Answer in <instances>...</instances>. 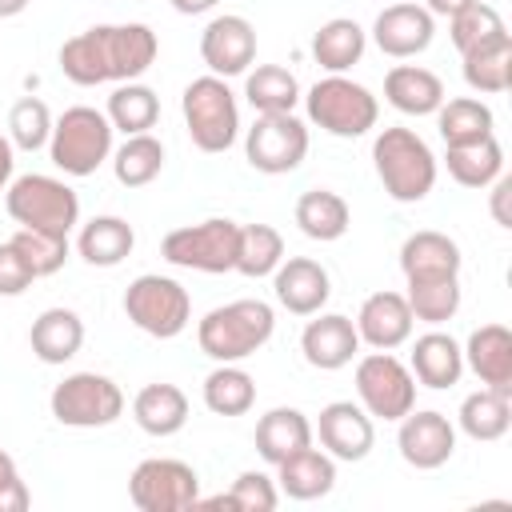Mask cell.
<instances>
[{"instance_id":"cell-1","label":"cell","mask_w":512,"mask_h":512,"mask_svg":"<svg viewBox=\"0 0 512 512\" xmlns=\"http://www.w3.org/2000/svg\"><path fill=\"white\" fill-rule=\"evenodd\" d=\"M156 52H160V40L140 20L96 24L60 44V72L80 88L124 84V80H140L156 64Z\"/></svg>"},{"instance_id":"cell-2","label":"cell","mask_w":512,"mask_h":512,"mask_svg":"<svg viewBox=\"0 0 512 512\" xmlns=\"http://www.w3.org/2000/svg\"><path fill=\"white\" fill-rule=\"evenodd\" d=\"M276 332V312L268 300H228L220 308H212L200 324H196V344L208 360L216 364H240L248 356H256Z\"/></svg>"},{"instance_id":"cell-3","label":"cell","mask_w":512,"mask_h":512,"mask_svg":"<svg viewBox=\"0 0 512 512\" xmlns=\"http://www.w3.org/2000/svg\"><path fill=\"white\" fill-rule=\"evenodd\" d=\"M372 164L396 204H420L436 188V156L412 128H384L372 140Z\"/></svg>"},{"instance_id":"cell-4","label":"cell","mask_w":512,"mask_h":512,"mask_svg":"<svg viewBox=\"0 0 512 512\" xmlns=\"http://www.w3.org/2000/svg\"><path fill=\"white\" fill-rule=\"evenodd\" d=\"M112 124L92 104H72L52 120L48 156L64 176H92L112 156Z\"/></svg>"},{"instance_id":"cell-5","label":"cell","mask_w":512,"mask_h":512,"mask_svg":"<svg viewBox=\"0 0 512 512\" xmlns=\"http://www.w3.org/2000/svg\"><path fill=\"white\" fill-rule=\"evenodd\" d=\"M4 208L20 228H36L52 236H68L80 224V196L60 176H44V172L16 176L4 188Z\"/></svg>"},{"instance_id":"cell-6","label":"cell","mask_w":512,"mask_h":512,"mask_svg":"<svg viewBox=\"0 0 512 512\" xmlns=\"http://www.w3.org/2000/svg\"><path fill=\"white\" fill-rule=\"evenodd\" d=\"M304 112L316 128H324L328 136H340V140H356V136L372 132L380 120L376 96L364 84L348 80L344 72H328L324 80H316L304 96Z\"/></svg>"},{"instance_id":"cell-7","label":"cell","mask_w":512,"mask_h":512,"mask_svg":"<svg viewBox=\"0 0 512 512\" xmlns=\"http://www.w3.org/2000/svg\"><path fill=\"white\" fill-rule=\"evenodd\" d=\"M180 108H184V128L192 136V144L200 152H228L240 136V104H236V92L228 88L224 76H196L184 96H180Z\"/></svg>"},{"instance_id":"cell-8","label":"cell","mask_w":512,"mask_h":512,"mask_svg":"<svg viewBox=\"0 0 512 512\" xmlns=\"http://www.w3.org/2000/svg\"><path fill=\"white\" fill-rule=\"evenodd\" d=\"M236 244H240V224L228 216H208L200 224L172 228L160 244V256L176 268L220 276V272H236Z\"/></svg>"},{"instance_id":"cell-9","label":"cell","mask_w":512,"mask_h":512,"mask_svg":"<svg viewBox=\"0 0 512 512\" xmlns=\"http://www.w3.org/2000/svg\"><path fill=\"white\" fill-rule=\"evenodd\" d=\"M124 316L140 332H148L156 340H172L192 320V296L180 280L160 276V272H144L124 288Z\"/></svg>"},{"instance_id":"cell-10","label":"cell","mask_w":512,"mask_h":512,"mask_svg":"<svg viewBox=\"0 0 512 512\" xmlns=\"http://www.w3.org/2000/svg\"><path fill=\"white\" fill-rule=\"evenodd\" d=\"M48 408L64 428H108L124 416V392L100 372H72L52 388Z\"/></svg>"},{"instance_id":"cell-11","label":"cell","mask_w":512,"mask_h":512,"mask_svg":"<svg viewBox=\"0 0 512 512\" xmlns=\"http://www.w3.org/2000/svg\"><path fill=\"white\" fill-rule=\"evenodd\" d=\"M356 396H360V408L368 416L400 420L416 408V376L392 352L372 348L368 356L356 360Z\"/></svg>"},{"instance_id":"cell-12","label":"cell","mask_w":512,"mask_h":512,"mask_svg":"<svg viewBox=\"0 0 512 512\" xmlns=\"http://www.w3.org/2000/svg\"><path fill=\"white\" fill-rule=\"evenodd\" d=\"M244 156L264 176L296 172L308 156V124L292 112H256V124L244 132Z\"/></svg>"},{"instance_id":"cell-13","label":"cell","mask_w":512,"mask_h":512,"mask_svg":"<svg viewBox=\"0 0 512 512\" xmlns=\"http://www.w3.org/2000/svg\"><path fill=\"white\" fill-rule=\"evenodd\" d=\"M128 500L140 512H184L200 500V476L192 464L172 456L140 460L128 476Z\"/></svg>"},{"instance_id":"cell-14","label":"cell","mask_w":512,"mask_h":512,"mask_svg":"<svg viewBox=\"0 0 512 512\" xmlns=\"http://www.w3.org/2000/svg\"><path fill=\"white\" fill-rule=\"evenodd\" d=\"M400 432H396V448L404 456V464L420 468V472H432V468H444L456 452V428L444 412L436 408H424V412H408L396 420Z\"/></svg>"},{"instance_id":"cell-15","label":"cell","mask_w":512,"mask_h":512,"mask_svg":"<svg viewBox=\"0 0 512 512\" xmlns=\"http://www.w3.org/2000/svg\"><path fill=\"white\" fill-rule=\"evenodd\" d=\"M200 60L208 64L212 76L224 80L248 72V64L256 60V28L236 12L212 16L200 32Z\"/></svg>"},{"instance_id":"cell-16","label":"cell","mask_w":512,"mask_h":512,"mask_svg":"<svg viewBox=\"0 0 512 512\" xmlns=\"http://www.w3.org/2000/svg\"><path fill=\"white\" fill-rule=\"evenodd\" d=\"M320 436V448L332 456V460H344V464H356L372 452L376 444V424L372 416L352 404V400H332L320 408V420L312 428Z\"/></svg>"},{"instance_id":"cell-17","label":"cell","mask_w":512,"mask_h":512,"mask_svg":"<svg viewBox=\"0 0 512 512\" xmlns=\"http://www.w3.org/2000/svg\"><path fill=\"white\" fill-rule=\"evenodd\" d=\"M436 36V16L424 8V4H412V0H396V4H384V12L376 16L372 24V40L384 56L392 60H408V56H420Z\"/></svg>"},{"instance_id":"cell-18","label":"cell","mask_w":512,"mask_h":512,"mask_svg":"<svg viewBox=\"0 0 512 512\" xmlns=\"http://www.w3.org/2000/svg\"><path fill=\"white\" fill-rule=\"evenodd\" d=\"M272 292H276L280 308H288L292 316H316V312H324V304L332 296V280L320 260L284 256L272 272Z\"/></svg>"},{"instance_id":"cell-19","label":"cell","mask_w":512,"mask_h":512,"mask_svg":"<svg viewBox=\"0 0 512 512\" xmlns=\"http://www.w3.org/2000/svg\"><path fill=\"white\" fill-rule=\"evenodd\" d=\"M352 324H356L360 344L380 348V352H392V348L408 344V340H412V328H416L404 292H388V288H384V292H372V296L360 304V312H356Z\"/></svg>"},{"instance_id":"cell-20","label":"cell","mask_w":512,"mask_h":512,"mask_svg":"<svg viewBox=\"0 0 512 512\" xmlns=\"http://www.w3.org/2000/svg\"><path fill=\"white\" fill-rule=\"evenodd\" d=\"M460 244L436 228H420L400 244V272L404 284H424V280H448L460 276Z\"/></svg>"},{"instance_id":"cell-21","label":"cell","mask_w":512,"mask_h":512,"mask_svg":"<svg viewBox=\"0 0 512 512\" xmlns=\"http://www.w3.org/2000/svg\"><path fill=\"white\" fill-rule=\"evenodd\" d=\"M300 352L312 368L336 372V368L352 364V356L360 352L356 324L340 312H316V320H308L304 332H300Z\"/></svg>"},{"instance_id":"cell-22","label":"cell","mask_w":512,"mask_h":512,"mask_svg":"<svg viewBox=\"0 0 512 512\" xmlns=\"http://www.w3.org/2000/svg\"><path fill=\"white\" fill-rule=\"evenodd\" d=\"M460 352L464 368H472V376L484 388L512 392V332L504 324H480Z\"/></svg>"},{"instance_id":"cell-23","label":"cell","mask_w":512,"mask_h":512,"mask_svg":"<svg viewBox=\"0 0 512 512\" xmlns=\"http://www.w3.org/2000/svg\"><path fill=\"white\" fill-rule=\"evenodd\" d=\"M384 100L404 116H436L444 104V80L420 64H396L384 76Z\"/></svg>"},{"instance_id":"cell-24","label":"cell","mask_w":512,"mask_h":512,"mask_svg":"<svg viewBox=\"0 0 512 512\" xmlns=\"http://www.w3.org/2000/svg\"><path fill=\"white\" fill-rule=\"evenodd\" d=\"M276 484L288 500H320L336 488V460L324 448H300L276 464Z\"/></svg>"},{"instance_id":"cell-25","label":"cell","mask_w":512,"mask_h":512,"mask_svg":"<svg viewBox=\"0 0 512 512\" xmlns=\"http://www.w3.org/2000/svg\"><path fill=\"white\" fill-rule=\"evenodd\" d=\"M464 56V84L480 96H500L512 88V36L508 28L472 44Z\"/></svg>"},{"instance_id":"cell-26","label":"cell","mask_w":512,"mask_h":512,"mask_svg":"<svg viewBox=\"0 0 512 512\" xmlns=\"http://www.w3.org/2000/svg\"><path fill=\"white\" fill-rule=\"evenodd\" d=\"M32 356L44 364H68L84 344V320L72 308H44L28 328Z\"/></svg>"},{"instance_id":"cell-27","label":"cell","mask_w":512,"mask_h":512,"mask_svg":"<svg viewBox=\"0 0 512 512\" xmlns=\"http://www.w3.org/2000/svg\"><path fill=\"white\" fill-rule=\"evenodd\" d=\"M408 368H412V376L424 388H436L440 392V388H452L464 376V352H460V344L448 332H436L432 328V332L416 336Z\"/></svg>"},{"instance_id":"cell-28","label":"cell","mask_w":512,"mask_h":512,"mask_svg":"<svg viewBox=\"0 0 512 512\" xmlns=\"http://www.w3.org/2000/svg\"><path fill=\"white\" fill-rule=\"evenodd\" d=\"M308 444H312V420L300 408L280 404V408H268L256 420V452L268 464H280V460H288L292 452H300Z\"/></svg>"},{"instance_id":"cell-29","label":"cell","mask_w":512,"mask_h":512,"mask_svg":"<svg viewBox=\"0 0 512 512\" xmlns=\"http://www.w3.org/2000/svg\"><path fill=\"white\" fill-rule=\"evenodd\" d=\"M292 216H296L300 232H304L308 240H320V244L340 240V236L348 232V224H352L348 200H344L340 192H332V188H308V192H300Z\"/></svg>"},{"instance_id":"cell-30","label":"cell","mask_w":512,"mask_h":512,"mask_svg":"<svg viewBox=\"0 0 512 512\" xmlns=\"http://www.w3.org/2000/svg\"><path fill=\"white\" fill-rule=\"evenodd\" d=\"M132 248H136V232L124 216H92L76 236V252L92 268H116L132 256Z\"/></svg>"},{"instance_id":"cell-31","label":"cell","mask_w":512,"mask_h":512,"mask_svg":"<svg viewBox=\"0 0 512 512\" xmlns=\"http://www.w3.org/2000/svg\"><path fill=\"white\" fill-rule=\"evenodd\" d=\"M132 420L148 436H176L188 424V396L176 384H144L132 400Z\"/></svg>"},{"instance_id":"cell-32","label":"cell","mask_w":512,"mask_h":512,"mask_svg":"<svg viewBox=\"0 0 512 512\" xmlns=\"http://www.w3.org/2000/svg\"><path fill=\"white\" fill-rule=\"evenodd\" d=\"M444 164H448V176L460 184V188H488L500 172H504V148L492 136H480V140H468V144H444Z\"/></svg>"},{"instance_id":"cell-33","label":"cell","mask_w":512,"mask_h":512,"mask_svg":"<svg viewBox=\"0 0 512 512\" xmlns=\"http://www.w3.org/2000/svg\"><path fill=\"white\" fill-rule=\"evenodd\" d=\"M460 432L480 440V444H492L500 440L508 428H512V392H500V388H476L460 400Z\"/></svg>"},{"instance_id":"cell-34","label":"cell","mask_w":512,"mask_h":512,"mask_svg":"<svg viewBox=\"0 0 512 512\" xmlns=\"http://www.w3.org/2000/svg\"><path fill=\"white\" fill-rule=\"evenodd\" d=\"M364 48H368V32L352 16H332L312 36V60L324 72H348L352 64H360Z\"/></svg>"},{"instance_id":"cell-35","label":"cell","mask_w":512,"mask_h":512,"mask_svg":"<svg viewBox=\"0 0 512 512\" xmlns=\"http://www.w3.org/2000/svg\"><path fill=\"white\" fill-rule=\"evenodd\" d=\"M104 116H108V124H112L116 132H124V136L148 132V128H156V120H160V96H156L148 84H140V80H124V84L112 88Z\"/></svg>"},{"instance_id":"cell-36","label":"cell","mask_w":512,"mask_h":512,"mask_svg":"<svg viewBox=\"0 0 512 512\" xmlns=\"http://www.w3.org/2000/svg\"><path fill=\"white\" fill-rule=\"evenodd\" d=\"M200 396H204V408L216 416H244L256 404V380L240 364H216L204 376Z\"/></svg>"},{"instance_id":"cell-37","label":"cell","mask_w":512,"mask_h":512,"mask_svg":"<svg viewBox=\"0 0 512 512\" xmlns=\"http://www.w3.org/2000/svg\"><path fill=\"white\" fill-rule=\"evenodd\" d=\"M436 128L444 136V144H468V140H480V136H492L496 128V116L484 100L476 96H444V104L436 108Z\"/></svg>"},{"instance_id":"cell-38","label":"cell","mask_w":512,"mask_h":512,"mask_svg":"<svg viewBox=\"0 0 512 512\" xmlns=\"http://www.w3.org/2000/svg\"><path fill=\"white\" fill-rule=\"evenodd\" d=\"M112 172L124 188H144L164 172V144L152 132L124 136V144L112 152Z\"/></svg>"},{"instance_id":"cell-39","label":"cell","mask_w":512,"mask_h":512,"mask_svg":"<svg viewBox=\"0 0 512 512\" xmlns=\"http://www.w3.org/2000/svg\"><path fill=\"white\" fill-rule=\"evenodd\" d=\"M244 96L256 112H292L300 100V80L284 64H256L244 80Z\"/></svg>"},{"instance_id":"cell-40","label":"cell","mask_w":512,"mask_h":512,"mask_svg":"<svg viewBox=\"0 0 512 512\" xmlns=\"http://www.w3.org/2000/svg\"><path fill=\"white\" fill-rule=\"evenodd\" d=\"M280 260H284V236L272 224H240V244H236L240 276H248V280L272 276Z\"/></svg>"},{"instance_id":"cell-41","label":"cell","mask_w":512,"mask_h":512,"mask_svg":"<svg viewBox=\"0 0 512 512\" xmlns=\"http://www.w3.org/2000/svg\"><path fill=\"white\" fill-rule=\"evenodd\" d=\"M276 504H280V492H276L272 476H264V472L248 468V472H240V476L232 480V488H228V492H220V496H212V500H196L192 508H236V512H272Z\"/></svg>"},{"instance_id":"cell-42","label":"cell","mask_w":512,"mask_h":512,"mask_svg":"<svg viewBox=\"0 0 512 512\" xmlns=\"http://www.w3.org/2000/svg\"><path fill=\"white\" fill-rule=\"evenodd\" d=\"M408 308H412V320H424V324H444L460 312V276H448V280H424V284H408L404 292Z\"/></svg>"},{"instance_id":"cell-43","label":"cell","mask_w":512,"mask_h":512,"mask_svg":"<svg viewBox=\"0 0 512 512\" xmlns=\"http://www.w3.org/2000/svg\"><path fill=\"white\" fill-rule=\"evenodd\" d=\"M48 136H52V112H48V104L40 96H20L12 104V112H8V140H12V148L36 152V148L48 144Z\"/></svg>"},{"instance_id":"cell-44","label":"cell","mask_w":512,"mask_h":512,"mask_svg":"<svg viewBox=\"0 0 512 512\" xmlns=\"http://www.w3.org/2000/svg\"><path fill=\"white\" fill-rule=\"evenodd\" d=\"M12 244L24 256V264L32 268L36 280L60 272L64 260H68V236H52V232H36V228H16Z\"/></svg>"},{"instance_id":"cell-45","label":"cell","mask_w":512,"mask_h":512,"mask_svg":"<svg viewBox=\"0 0 512 512\" xmlns=\"http://www.w3.org/2000/svg\"><path fill=\"white\" fill-rule=\"evenodd\" d=\"M496 32H504V16L492 4H484V0H472L468 8L448 16V36H452L456 52H468L472 44H480V40H488Z\"/></svg>"},{"instance_id":"cell-46","label":"cell","mask_w":512,"mask_h":512,"mask_svg":"<svg viewBox=\"0 0 512 512\" xmlns=\"http://www.w3.org/2000/svg\"><path fill=\"white\" fill-rule=\"evenodd\" d=\"M32 268L24 264V256L16 252V244L12 240H4L0 244V296H20V292H28L32 288Z\"/></svg>"},{"instance_id":"cell-47","label":"cell","mask_w":512,"mask_h":512,"mask_svg":"<svg viewBox=\"0 0 512 512\" xmlns=\"http://www.w3.org/2000/svg\"><path fill=\"white\" fill-rule=\"evenodd\" d=\"M32 504V496H28V484L20 480V468H16V460L0 448V512H24Z\"/></svg>"},{"instance_id":"cell-48","label":"cell","mask_w":512,"mask_h":512,"mask_svg":"<svg viewBox=\"0 0 512 512\" xmlns=\"http://www.w3.org/2000/svg\"><path fill=\"white\" fill-rule=\"evenodd\" d=\"M488 188H492V220H496L500 228H512V212H508V196H512V176H504V172H500V176H496V180H492Z\"/></svg>"},{"instance_id":"cell-49","label":"cell","mask_w":512,"mask_h":512,"mask_svg":"<svg viewBox=\"0 0 512 512\" xmlns=\"http://www.w3.org/2000/svg\"><path fill=\"white\" fill-rule=\"evenodd\" d=\"M12 168H16V148H12V140L0 132V192L12 184Z\"/></svg>"},{"instance_id":"cell-50","label":"cell","mask_w":512,"mask_h":512,"mask_svg":"<svg viewBox=\"0 0 512 512\" xmlns=\"http://www.w3.org/2000/svg\"><path fill=\"white\" fill-rule=\"evenodd\" d=\"M472 0H424V8L432 12V16H456L460 8H468Z\"/></svg>"},{"instance_id":"cell-51","label":"cell","mask_w":512,"mask_h":512,"mask_svg":"<svg viewBox=\"0 0 512 512\" xmlns=\"http://www.w3.org/2000/svg\"><path fill=\"white\" fill-rule=\"evenodd\" d=\"M180 16H200V12H208V8H216L220 0H168Z\"/></svg>"},{"instance_id":"cell-52","label":"cell","mask_w":512,"mask_h":512,"mask_svg":"<svg viewBox=\"0 0 512 512\" xmlns=\"http://www.w3.org/2000/svg\"><path fill=\"white\" fill-rule=\"evenodd\" d=\"M28 8V0H0V20H8V16H20Z\"/></svg>"}]
</instances>
